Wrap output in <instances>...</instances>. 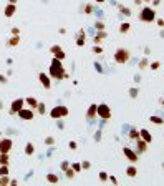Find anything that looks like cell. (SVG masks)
<instances>
[{
    "label": "cell",
    "mask_w": 164,
    "mask_h": 186,
    "mask_svg": "<svg viewBox=\"0 0 164 186\" xmlns=\"http://www.w3.org/2000/svg\"><path fill=\"white\" fill-rule=\"evenodd\" d=\"M96 2H98V3H103V2H104V0H96Z\"/></svg>",
    "instance_id": "obj_53"
},
{
    "label": "cell",
    "mask_w": 164,
    "mask_h": 186,
    "mask_svg": "<svg viewBox=\"0 0 164 186\" xmlns=\"http://www.w3.org/2000/svg\"><path fill=\"white\" fill-rule=\"evenodd\" d=\"M18 0H8V3H17Z\"/></svg>",
    "instance_id": "obj_50"
},
{
    "label": "cell",
    "mask_w": 164,
    "mask_h": 186,
    "mask_svg": "<svg viewBox=\"0 0 164 186\" xmlns=\"http://www.w3.org/2000/svg\"><path fill=\"white\" fill-rule=\"evenodd\" d=\"M130 138H133V140H138L139 138V131H138V130H134V128L131 130V131H130Z\"/></svg>",
    "instance_id": "obj_31"
},
{
    "label": "cell",
    "mask_w": 164,
    "mask_h": 186,
    "mask_svg": "<svg viewBox=\"0 0 164 186\" xmlns=\"http://www.w3.org/2000/svg\"><path fill=\"white\" fill-rule=\"evenodd\" d=\"M90 166H91V164H90V161H83V163H81V168H85V170H88Z\"/></svg>",
    "instance_id": "obj_42"
},
{
    "label": "cell",
    "mask_w": 164,
    "mask_h": 186,
    "mask_svg": "<svg viewBox=\"0 0 164 186\" xmlns=\"http://www.w3.org/2000/svg\"><path fill=\"white\" fill-rule=\"evenodd\" d=\"M18 33H20L18 29H12V35H18Z\"/></svg>",
    "instance_id": "obj_45"
},
{
    "label": "cell",
    "mask_w": 164,
    "mask_h": 186,
    "mask_svg": "<svg viewBox=\"0 0 164 186\" xmlns=\"http://www.w3.org/2000/svg\"><path fill=\"white\" fill-rule=\"evenodd\" d=\"M18 43H20V37H18V35H13V37L8 40V45H10V47H17Z\"/></svg>",
    "instance_id": "obj_18"
},
{
    "label": "cell",
    "mask_w": 164,
    "mask_h": 186,
    "mask_svg": "<svg viewBox=\"0 0 164 186\" xmlns=\"http://www.w3.org/2000/svg\"><path fill=\"white\" fill-rule=\"evenodd\" d=\"M158 25H159V27H164V20H162V19L158 20Z\"/></svg>",
    "instance_id": "obj_46"
},
{
    "label": "cell",
    "mask_w": 164,
    "mask_h": 186,
    "mask_svg": "<svg viewBox=\"0 0 164 186\" xmlns=\"http://www.w3.org/2000/svg\"><path fill=\"white\" fill-rule=\"evenodd\" d=\"M148 145H149V143H146L144 140L138 138V140H136V146H138V151H136V153H146V151H148Z\"/></svg>",
    "instance_id": "obj_13"
},
{
    "label": "cell",
    "mask_w": 164,
    "mask_h": 186,
    "mask_svg": "<svg viewBox=\"0 0 164 186\" xmlns=\"http://www.w3.org/2000/svg\"><path fill=\"white\" fill-rule=\"evenodd\" d=\"M8 174V164H0V176Z\"/></svg>",
    "instance_id": "obj_29"
},
{
    "label": "cell",
    "mask_w": 164,
    "mask_h": 186,
    "mask_svg": "<svg viewBox=\"0 0 164 186\" xmlns=\"http://www.w3.org/2000/svg\"><path fill=\"white\" fill-rule=\"evenodd\" d=\"M95 66H96V70H98V72H103V70H101V66H100V63H95Z\"/></svg>",
    "instance_id": "obj_48"
},
{
    "label": "cell",
    "mask_w": 164,
    "mask_h": 186,
    "mask_svg": "<svg viewBox=\"0 0 164 186\" xmlns=\"http://www.w3.org/2000/svg\"><path fill=\"white\" fill-rule=\"evenodd\" d=\"M38 78H40V83H41V86H43L45 90H50V88H51L50 76H48L47 73H40V75H38Z\"/></svg>",
    "instance_id": "obj_11"
},
{
    "label": "cell",
    "mask_w": 164,
    "mask_h": 186,
    "mask_svg": "<svg viewBox=\"0 0 164 186\" xmlns=\"http://www.w3.org/2000/svg\"><path fill=\"white\" fill-rule=\"evenodd\" d=\"M37 111H38V115H45V113H47V108H45V105H43V103H38V105H37Z\"/></svg>",
    "instance_id": "obj_27"
},
{
    "label": "cell",
    "mask_w": 164,
    "mask_h": 186,
    "mask_svg": "<svg viewBox=\"0 0 164 186\" xmlns=\"http://www.w3.org/2000/svg\"><path fill=\"white\" fill-rule=\"evenodd\" d=\"M2 108H3V103H2V101H0V110H2Z\"/></svg>",
    "instance_id": "obj_51"
},
{
    "label": "cell",
    "mask_w": 164,
    "mask_h": 186,
    "mask_svg": "<svg viewBox=\"0 0 164 186\" xmlns=\"http://www.w3.org/2000/svg\"><path fill=\"white\" fill-rule=\"evenodd\" d=\"M108 180H110V181H111V183H113V184H118V180H116V178H114V176L108 178Z\"/></svg>",
    "instance_id": "obj_43"
},
{
    "label": "cell",
    "mask_w": 164,
    "mask_h": 186,
    "mask_svg": "<svg viewBox=\"0 0 164 186\" xmlns=\"http://www.w3.org/2000/svg\"><path fill=\"white\" fill-rule=\"evenodd\" d=\"M139 20L144 23H151L156 20V10L151 8V7H144V8L141 10V13H139Z\"/></svg>",
    "instance_id": "obj_2"
},
{
    "label": "cell",
    "mask_w": 164,
    "mask_h": 186,
    "mask_svg": "<svg viewBox=\"0 0 164 186\" xmlns=\"http://www.w3.org/2000/svg\"><path fill=\"white\" fill-rule=\"evenodd\" d=\"M61 168H63V170H66V168H68V163H66V161H63V163H61Z\"/></svg>",
    "instance_id": "obj_47"
},
{
    "label": "cell",
    "mask_w": 164,
    "mask_h": 186,
    "mask_svg": "<svg viewBox=\"0 0 164 186\" xmlns=\"http://www.w3.org/2000/svg\"><path fill=\"white\" fill-rule=\"evenodd\" d=\"M139 138L144 140L146 143H151L153 141V135L148 131V130H141V131H139Z\"/></svg>",
    "instance_id": "obj_14"
},
{
    "label": "cell",
    "mask_w": 164,
    "mask_h": 186,
    "mask_svg": "<svg viewBox=\"0 0 164 186\" xmlns=\"http://www.w3.org/2000/svg\"><path fill=\"white\" fill-rule=\"evenodd\" d=\"M71 168L76 171V173H80V171H81V164H80V163H73V164H71Z\"/></svg>",
    "instance_id": "obj_36"
},
{
    "label": "cell",
    "mask_w": 164,
    "mask_h": 186,
    "mask_svg": "<svg viewBox=\"0 0 164 186\" xmlns=\"http://www.w3.org/2000/svg\"><path fill=\"white\" fill-rule=\"evenodd\" d=\"M91 12H93V7L91 5H86L85 7V13H86V15H91Z\"/></svg>",
    "instance_id": "obj_39"
},
{
    "label": "cell",
    "mask_w": 164,
    "mask_h": 186,
    "mask_svg": "<svg viewBox=\"0 0 164 186\" xmlns=\"http://www.w3.org/2000/svg\"><path fill=\"white\" fill-rule=\"evenodd\" d=\"M149 68H151V70H159V68H161V63H159V62H153L151 65H149Z\"/></svg>",
    "instance_id": "obj_33"
},
{
    "label": "cell",
    "mask_w": 164,
    "mask_h": 186,
    "mask_svg": "<svg viewBox=\"0 0 164 186\" xmlns=\"http://www.w3.org/2000/svg\"><path fill=\"white\" fill-rule=\"evenodd\" d=\"M47 181H48V183H58V176H57V174L48 173L47 174Z\"/></svg>",
    "instance_id": "obj_26"
},
{
    "label": "cell",
    "mask_w": 164,
    "mask_h": 186,
    "mask_svg": "<svg viewBox=\"0 0 164 186\" xmlns=\"http://www.w3.org/2000/svg\"><path fill=\"white\" fill-rule=\"evenodd\" d=\"M10 183V180H8V174H3L2 178H0V186H7Z\"/></svg>",
    "instance_id": "obj_28"
},
{
    "label": "cell",
    "mask_w": 164,
    "mask_h": 186,
    "mask_svg": "<svg viewBox=\"0 0 164 186\" xmlns=\"http://www.w3.org/2000/svg\"><path fill=\"white\" fill-rule=\"evenodd\" d=\"M65 173H66V176H68V178H73V176H75V170H73V168H66Z\"/></svg>",
    "instance_id": "obj_32"
},
{
    "label": "cell",
    "mask_w": 164,
    "mask_h": 186,
    "mask_svg": "<svg viewBox=\"0 0 164 186\" xmlns=\"http://www.w3.org/2000/svg\"><path fill=\"white\" fill-rule=\"evenodd\" d=\"M162 105H164V98H162Z\"/></svg>",
    "instance_id": "obj_57"
},
{
    "label": "cell",
    "mask_w": 164,
    "mask_h": 186,
    "mask_svg": "<svg viewBox=\"0 0 164 186\" xmlns=\"http://www.w3.org/2000/svg\"><path fill=\"white\" fill-rule=\"evenodd\" d=\"M118 8H120L121 15H126V17H130V15H131V10L128 8V7H124V5H120V7H118Z\"/></svg>",
    "instance_id": "obj_23"
},
{
    "label": "cell",
    "mask_w": 164,
    "mask_h": 186,
    "mask_svg": "<svg viewBox=\"0 0 164 186\" xmlns=\"http://www.w3.org/2000/svg\"><path fill=\"white\" fill-rule=\"evenodd\" d=\"M45 145H47V146H53L55 145V138H53V136H47V138H45Z\"/></svg>",
    "instance_id": "obj_30"
},
{
    "label": "cell",
    "mask_w": 164,
    "mask_h": 186,
    "mask_svg": "<svg viewBox=\"0 0 164 186\" xmlns=\"http://www.w3.org/2000/svg\"><path fill=\"white\" fill-rule=\"evenodd\" d=\"M68 148H70V150H76V148H78L76 141H70V143H68Z\"/></svg>",
    "instance_id": "obj_40"
},
{
    "label": "cell",
    "mask_w": 164,
    "mask_h": 186,
    "mask_svg": "<svg viewBox=\"0 0 164 186\" xmlns=\"http://www.w3.org/2000/svg\"><path fill=\"white\" fill-rule=\"evenodd\" d=\"M96 108H98V105H90V108H88V111H86V118L88 120H93V118L96 117Z\"/></svg>",
    "instance_id": "obj_15"
},
{
    "label": "cell",
    "mask_w": 164,
    "mask_h": 186,
    "mask_svg": "<svg viewBox=\"0 0 164 186\" xmlns=\"http://www.w3.org/2000/svg\"><path fill=\"white\" fill-rule=\"evenodd\" d=\"M143 2H146V3H148V2H151V0H143Z\"/></svg>",
    "instance_id": "obj_54"
},
{
    "label": "cell",
    "mask_w": 164,
    "mask_h": 186,
    "mask_svg": "<svg viewBox=\"0 0 164 186\" xmlns=\"http://www.w3.org/2000/svg\"><path fill=\"white\" fill-rule=\"evenodd\" d=\"M23 105H25V100H23V98H17V100H13L12 105H10V115H17V111L22 110Z\"/></svg>",
    "instance_id": "obj_6"
},
{
    "label": "cell",
    "mask_w": 164,
    "mask_h": 186,
    "mask_svg": "<svg viewBox=\"0 0 164 186\" xmlns=\"http://www.w3.org/2000/svg\"><path fill=\"white\" fill-rule=\"evenodd\" d=\"M103 38H106V33H104V30H101V33H98V35L95 37V43L100 45L101 42H103Z\"/></svg>",
    "instance_id": "obj_20"
},
{
    "label": "cell",
    "mask_w": 164,
    "mask_h": 186,
    "mask_svg": "<svg viewBox=\"0 0 164 186\" xmlns=\"http://www.w3.org/2000/svg\"><path fill=\"white\" fill-rule=\"evenodd\" d=\"M141 2H143V0H134V3H136V5H139Z\"/></svg>",
    "instance_id": "obj_49"
},
{
    "label": "cell",
    "mask_w": 164,
    "mask_h": 186,
    "mask_svg": "<svg viewBox=\"0 0 164 186\" xmlns=\"http://www.w3.org/2000/svg\"><path fill=\"white\" fill-rule=\"evenodd\" d=\"M162 170H164V163H162Z\"/></svg>",
    "instance_id": "obj_56"
},
{
    "label": "cell",
    "mask_w": 164,
    "mask_h": 186,
    "mask_svg": "<svg viewBox=\"0 0 164 186\" xmlns=\"http://www.w3.org/2000/svg\"><path fill=\"white\" fill-rule=\"evenodd\" d=\"M76 45H78V47H83V45H85V32H80V38L78 40H76Z\"/></svg>",
    "instance_id": "obj_25"
},
{
    "label": "cell",
    "mask_w": 164,
    "mask_h": 186,
    "mask_svg": "<svg viewBox=\"0 0 164 186\" xmlns=\"http://www.w3.org/2000/svg\"><path fill=\"white\" fill-rule=\"evenodd\" d=\"M161 38H164V30L161 32Z\"/></svg>",
    "instance_id": "obj_52"
},
{
    "label": "cell",
    "mask_w": 164,
    "mask_h": 186,
    "mask_svg": "<svg viewBox=\"0 0 164 186\" xmlns=\"http://www.w3.org/2000/svg\"><path fill=\"white\" fill-rule=\"evenodd\" d=\"M139 68H141V70L148 68V60H146V58H143V60H141V63H139Z\"/></svg>",
    "instance_id": "obj_35"
},
{
    "label": "cell",
    "mask_w": 164,
    "mask_h": 186,
    "mask_svg": "<svg viewBox=\"0 0 164 186\" xmlns=\"http://www.w3.org/2000/svg\"><path fill=\"white\" fill-rule=\"evenodd\" d=\"M93 53H103V48L96 45V47H93Z\"/></svg>",
    "instance_id": "obj_41"
},
{
    "label": "cell",
    "mask_w": 164,
    "mask_h": 186,
    "mask_svg": "<svg viewBox=\"0 0 164 186\" xmlns=\"http://www.w3.org/2000/svg\"><path fill=\"white\" fill-rule=\"evenodd\" d=\"M50 52L53 53L55 58H58V60H63V58H65V52H63V48L58 47V45H53V47L50 48Z\"/></svg>",
    "instance_id": "obj_10"
},
{
    "label": "cell",
    "mask_w": 164,
    "mask_h": 186,
    "mask_svg": "<svg viewBox=\"0 0 164 186\" xmlns=\"http://www.w3.org/2000/svg\"><path fill=\"white\" fill-rule=\"evenodd\" d=\"M130 96H131V98H136V96H138V88H131V90H130Z\"/></svg>",
    "instance_id": "obj_37"
},
{
    "label": "cell",
    "mask_w": 164,
    "mask_h": 186,
    "mask_svg": "<svg viewBox=\"0 0 164 186\" xmlns=\"http://www.w3.org/2000/svg\"><path fill=\"white\" fill-rule=\"evenodd\" d=\"M12 140L10 138H3L0 140V153H10V150H12Z\"/></svg>",
    "instance_id": "obj_8"
},
{
    "label": "cell",
    "mask_w": 164,
    "mask_h": 186,
    "mask_svg": "<svg viewBox=\"0 0 164 186\" xmlns=\"http://www.w3.org/2000/svg\"><path fill=\"white\" fill-rule=\"evenodd\" d=\"M96 115H100L103 120H110L111 118V110H110V107L108 105H98V108H96Z\"/></svg>",
    "instance_id": "obj_5"
},
{
    "label": "cell",
    "mask_w": 164,
    "mask_h": 186,
    "mask_svg": "<svg viewBox=\"0 0 164 186\" xmlns=\"http://www.w3.org/2000/svg\"><path fill=\"white\" fill-rule=\"evenodd\" d=\"M33 153H35L33 143H27V145H25V155H27V156H32Z\"/></svg>",
    "instance_id": "obj_16"
},
{
    "label": "cell",
    "mask_w": 164,
    "mask_h": 186,
    "mask_svg": "<svg viewBox=\"0 0 164 186\" xmlns=\"http://www.w3.org/2000/svg\"><path fill=\"white\" fill-rule=\"evenodd\" d=\"M130 29H131V25H130L128 22H123V23L120 25V32H121V33H126V32H130Z\"/></svg>",
    "instance_id": "obj_22"
},
{
    "label": "cell",
    "mask_w": 164,
    "mask_h": 186,
    "mask_svg": "<svg viewBox=\"0 0 164 186\" xmlns=\"http://www.w3.org/2000/svg\"><path fill=\"white\" fill-rule=\"evenodd\" d=\"M95 29H96V30H100V32H101V30H104V23L98 20V22L95 23Z\"/></svg>",
    "instance_id": "obj_34"
},
{
    "label": "cell",
    "mask_w": 164,
    "mask_h": 186,
    "mask_svg": "<svg viewBox=\"0 0 164 186\" xmlns=\"http://www.w3.org/2000/svg\"><path fill=\"white\" fill-rule=\"evenodd\" d=\"M126 174H128L130 178H134L136 174H138V170H136V166H130V168H128V170H126Z\"/></svg>",
    "instance_id": "obj_21"
},
{
    "label": "cell",
    "mask_w": 164,
    "mask_h": 186,
    "mask_svg": "<svg viewBox=\"0 0 164 186\" xmlns=\"http://www.w3.org/2000/svg\"><path fill=\"white\" fill-rule=\"evenodd\" d=\"M100 180H101V181H108V174H106V171H101V173H100Z\"/></svg>",
    "instance_id": "obj_38"
},
{
    "label": "cell",
    "mask_w": 164,
    "mask_h": 186,
    "mask_svg": "<svg viewBox=\"0 0 164 186\" xmlns=\"http://www.w3.org/2000/svg\"><path fill=\"white\" fill-rule=\"evenodd\" d=\"M0 83H7V76L5 75H0Z\"/></svg>",
    "instance_id": "obj_44"
},
{
    "label": "cell",
    "mask_w": 164,
    "mask_h": 186,
    "mask_svg": "<svg viewBox=\"0 0 164 186\" xmlns=\"http://www.w3.org/2000/svg\"><path fill=\"white\" fill-rule=\"evenodd\" d=\"M123 153H124V156H126L128 160L131 161V163H136V161L139 160V158H138V153L133 151L131 148H128V146H124V148H123Z\"/></svg>",
    "instance_id": "obj_9"
},
{
    "label": "cell",
    "mask_w": 164,
    "mask_h": 186,
    "mask_svg": "<svg viewBox=\"0 0 164 186\" xmlns=\"http://www.w3.org/2000/svg\"><path fill=\"white\" fill-rule=\"evenodd\" d=\"M25 103L28 105L30 108H37V105H38V101L35 100L33 96H28V98H25Z\"/></svg>",
    "instance_id": "obj_17"
},
{
    "label": "cell",
    "mask_w": 164,
    "mask_h": 186,
    "mask_svg": "<svg viewBox=\"0 0 164 186\" xmlns=\"http://www.w3.org/2000/svg\"><path fill=\"white\" fill-rule=\"evenodd\" d=\"M50 76L51 78H57V80H61V78H66V76H68V73L65 72L63 65H61V60H58V58H53V60H51Z\"/></svg>",
    "instance_id": "obj_1"
},
{
    "label": "cell",
    "mask_w": 164,
    "mask_h": 186,
    "mask_svg": "<svg viewBox=\"0 0 164 186\" xmlns=\"http://www.w3.org/2000/svg\"><path fill=\"white\" fill-rule=\"evenodd\" d=\"M131 58V53L128 48H118L116 53H114V62L116 63H128Z\"/></svg>",
    "instance_id": "obj_3"
},
{
    "label": "cell",
    "mask_w": 164,
    "mask_h": 186,
    "mask_svg": "<svg viewBox=\"0 0 164 186\" xmlns=\"http://www.w3.org/2000/svg\"><path fill=\"white\" fill-rule=\"evenodd\" d=\"M17 115H18L22 120H25V121H30V120H33V110H28V108H22V110H18L17 111Z\"/></svg>",
    "instance_id": "obj_7"
},
{
    "label": "cell",
    "mask_w": 164,
    "mask_h": 186,
    "mask_svg": "<svg viewBox=\"0 0 164 186\" xmlns=\"http://www.w3.org/2000/svg\"><path fill=\"white\" fill-rule=\"evenodd\" d=\"M8 161H10L8 153H0V164H8Z\"/></svg>",
    "instance_id": "obj_19"
},
{
    "label": "cell",
    "mask_w": 164,
    "mask_h": 186,
    "mask_svg": "<svg viewBox=\"0 0 164 186\" xmlns=\"http://www.w3.org/2000/svg\"><path fill=\"white\" fill-rule=\"evenodd\" d=\"M0 138H2V131H0Z\"/></svg>",
    "instance_id": "obj_55"
},
{
    "label": "cell",
    "mask_w": 164,
    "mask_h": 186,
    "mask_svg": "<svg viewBox=\"0 0 164 186\" xmlns=\"http://www.w3.org/2000/svg\"><path fill=\"white\" fill-rule=\"evenodd\" d=\"M68 115V108L66 107H55L53 110L50 111V117L53 118V120H60L61 117H66Z\"/></svg>",
    "instance_id": "obj_4"
},
{
    "label": "cell",
    "mask_w": 164,
    "mask_h": 186,
    "mask_svg": "<svg viewBox=\"0 0 164 186\" xmlns=\"http://www.w3.org/2000/svg\"><path fill=\"white\" fill-rule=\"evenodd\" d=\"M15 12H17V7H15V3H7L5 10H3V15H5L7 19H12V17L15 15Z\"/></svg>",
    "instance_id": "obj_12"
},
{
    "label": "cell",
    "mask_w": 164,
    "mask_h": 186,
    "mask_svg": "<svg viewBox=\"0 0 164 186\" xmlns=\"http://www.w3.org/2000/svg\"><path fill=\"white\" fill-rule=\"evenodd\" d=\"M149 121H151V123H156V125H162L164 123V120H162L161 117H154V115L149 118Z\"/></svg>",
    "instance_id": "obj_24"
}]
</instances>
